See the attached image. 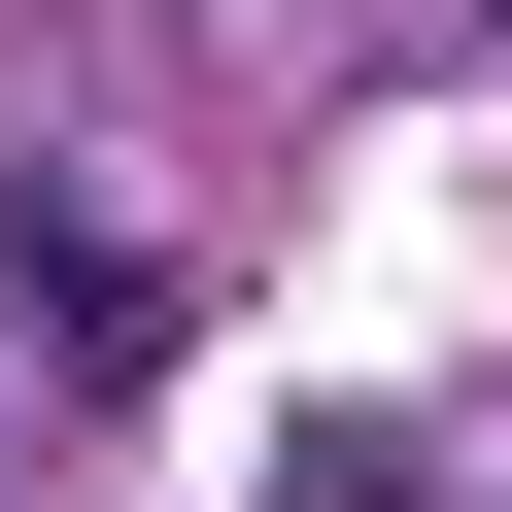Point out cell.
<instances>
[{
  "mask_svg": "<svg viewBox=\"0 0 512 512\" xmlns=\"http://www.w3.org/2000/svg\"><path fill=\"white\" fill-rule=\"evenodd\" d=\"M0 308H35V376H171V274H137V205H0Z\"/></svg>",
  "mask_w": 512,
  "mask_h": 512,
  "instance_id": "1",
  "label": "cell"
}]
</instances>
